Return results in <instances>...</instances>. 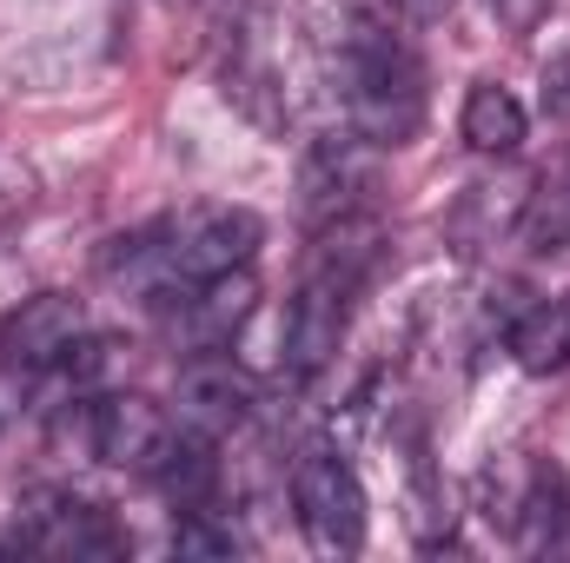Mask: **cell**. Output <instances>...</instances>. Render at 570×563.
<instances>
[{"instance_id":"obj_13","label":"cell","mask_w":570,"mask_h":563,"mask_svg":"<svg viewBox=\"0 0 570 563\" xmlns=\"http://www.w3.org/2000/svg\"><path fill=\"white\" fill-rule=\"evenodd\" d=\"M504 345H511V358H518L531 378H544V372H564V365H570V292L524 305V312L511 318Z\"/></svg>"},{"instance_id":"obj_9","label":"cell","mask_w":570,"mask_h":563,"mask_svg":"<svg viewBox=\"0 0 570 563\" xmlns=\"http://www.w3.org/2000/svg\"><path fill=\"white\" fill-rule=\"evenodd\" d=\"M259 405V385L226 358V352H199L186 372H179V424L206 431V437H226L253 418Z\"/></svg>"},{"instance_id":"obj_16","label":"cell","mask_w":570,"mask_h":563,"mask_svg":"<svg viewBox=\"0 0 570 563\" xmlns=\"http://www.w3.org/2000/svg\"><path fill=\"white\" fill-rule=\"evenodd\" d=\"M524 246L531 253H570V172L558 179H544V192H531V206H524Z\"/></svg>"},{"instance_id":"obj_1","label":"cell","mask_w":570,"mask_h":563,"mask_svg":"<svg viewBox=\"0 0 570 563\" xmlns=\"http://www.w3.org/2000/svg\"><path fill=\"white\" fill-rule=\"evenodd\" d=\"M379 246H385V233H379V219H365V213L318 226V246H312V259H305V273H298V292H292V305H285V332H279L285 365H292L298 378H312V372H325V365L338 358V338H345V325H352V298L372 279Z\"/></svg>"},{"instance_id":"obj_2","label":"cell","mask_w":570,"mask_h":563,"mask_svg":"<svg viewBox=\"0 0 570 563\" xmlns=\"http://www.w3.org/2000/svg\"><path fill=\"white\" fill-rule=\"evenodd\" d=\"M332 93L345 107V127L372 146H405L425 127V60L412 53V40L332 73Z\"/></svg>"},{"instance_id":"obj_17","label":"cell","mask_w":570,"mask_h":563,"mask_svg":"<svg viewBox=\"0 0 570 563\" xmlns=\"http://www.w3.org/2000/svg\"><path fill=\"white\" fill-rule=\"evenodd\" d=\"M239 531H233V517H219V511H206V504H193V511H179V524H173V551L179 557H239Z\"/></svg>"},{"instance_id":"obj_20","label":"cell","mask_w":570,"mask_h":563,"mask_svg":"<svg viewBox=\"0 0 570 563\" xmlns=\"http://www.w3.org/2000/svg\"><path fill=\"white\" fill-rule=\"evenodd\" d=\"M399 20H412V27H438V20H451V7L458 0H385Z\"/></svg>"},{"instance_id":"obj_7","label":"cell","mask_w":570,"mask_h":563,"mask_svg":"<svg viewBox=\"0 0 570 563\" xmlns=\"http://www.w3.org/2000/svg\"><path fill=\"white\" fill-rule=\"evenodd\" d=\"M298 27H305V40H312V60L325 67V80L405 40V33L392 27V7H385V0H305V7H298Z\"/></svg>"},{"instance_id":"obj_3","label":"cell","mask_w":570,"mask_h":563,"mask_svg":"<svg viewBox=\"0 0 570 563\" xmlns=\"http://www.w3.org/2000/svg\"><path fill=\"white\" fill-rule=\"evenodd\" d=\"M292 511L318 557H352L365 544V484L332 444H305L292 457Z\"/></svg>"},{"instance_id":"obj_14","label":"cell","mask_w":570,"mask_h":563,"mask_svg":"<svg viewBox=\"0 0 570 563\" xmlns=\"http://www.w3.org/2000/svg\"><path fill=\"white\" fill-rule=\"evenodd\" d=\"M524 100L511 93V87H498V80H478L471 93H464V113H458V134L471 152H518L524 146Z\"/></svg>"},{"instance_id":"obj_11","label":"cell","mask_w":570,"mask_h":563,"mask_svg":"<svg viewBox=\"0 0 570 563\" xmlns=\"http://www.w3.org/2000/svg\"><path fill=\"white\" fill-rule=\"evenodd\" d=\"M524 206H531V179L504 172V179H478L458 213H451V246L471 259V253H491L498 239H511L524 226Z\"/></svg>"},{"instance_id":"obj_6","label":"cell","mask_w":570,"mask_h":563,"mask_svg":"<svg viewBox=\"0 0 570 563\" xmlns=\"http://www.w3.org/2000/svg\"><path fill=\"white\" fill-rule=\"evenodd\" d=\"M173 437H179L173 412L153 405L146 392H107V398L87 405V444H94V457L114 464V471L153 477L159 457L173 451Z\"/></svg>"},{"instance_id":"obj_15","label":"cell","mask_w":570,"mask_h":563,"mask_svg":"<svg viewBox=\"0 0 570 563\" xmlns=\"http://www.w3.org/2000/svg\"><path fill=\"white\" fill-rule=\"evenodd\" d=\"M153 484H159V491H166L179 511L206 504V497H213V484H219V457H213V437H206V431H193V424H179V437H173V451L159 457Z\"/></svg>"},{"instance_id":"obj_21","label":"cell","mask_w":570,"mask_h":563,"mask_svg":"<svg viewBox=\"0 0 570 563\" xmlns=\"http://www.w3.org/2000/svg\"><path fill=\"white\" fill-rule=\"evenodd\" d=\"M544 7H551V0H491V13H498L504 27H518V33H524V27H538V20H544Z\"/></svg>"},{"instance_id":"obj_4","label":"cell","mask_w":570,"mask_h":563,"mask_svg":"<svg viewBox=\"0 0 570 563\" xmlns=\"http://www.w3.org/2000/svg\"><path fill=\"white\" fill-rule=\"evenodd\" d=\"M379 152L365 134H325L298 152V219L305 226H332V219H352L372 206L379 192Z\"/></svg>"},{"instance_id":"obj_5","label":"cell","mask_w":570,"mask_h":563,"mask_svg":"<svg viewBox=\"0 0 570 563\" xmlns=\"http://www.w3.org/2000/svg\"><path fill=\"white\" fill-rule=\"evenodd\" d=\"M159 239H166V266L193 285V279H219L233 266H253L266 226H259L253 206H186Z\"/></svg>"},{"instance_id":"obj_18","label":"cell","mask_w":570,"mask_h":563,"mask_svg":"<svg viewBox=\"0 0 570 563\" xmlns=\"http://www.w3.org/2000/svg\"><path fill=\"white\" fill-rule=\"evenodd\" d=\"M544 107H551L558 120H570V47L544 67Z\"/></svg>"},{"instance_id":"obj_10","label":"cell","mask_w":570,"mask_h":563,"mask_svg":"<svg viewBox=\"0 0 570 563\" xmlns=\"http://www.w3.org/2000/svg\"><path fill=\"white\" fill-rule=\"evenodd\" d=\"M259 312V279L253 266H233L219 279H193L179 285V325H186V345L193 352H226L233 332Z\"/></svg>"},{"instance_id":"obj_19","label":"cell","mask_w":570,"mask_h":563,"mask_svg":"<svg viewBox=\"0 0 570 563\" xmlns=\"http://www.w3.org/2000/svg\"><path fill=\"white\" fill-rule=\"evenodd\" d=\"M27 398H33L27 365H7V358H0V418H7V412H27Z\"/></svg>"},{"instance_id":"obj_12","label":"cell","mask_w":570,"mask_h":563,"mask_svg":"<svg viewBox=\"0 0 570 563\" xmlns=\"http://www.w3.org/2000/svg\"><path fill=\"white\" fill-rule=\"evenodd\" d=\"M27 544L47 551V557H114L120 551L114 524L80 497H40L27 511Z\"/></svg>"},{"instance_id":"obj_8","label":"cell","mask_w":570,"mask_h":563,"mask_svg":"<svg viewBox=\"0 0 570 563\" xmlns=\"http://www.w3.org/2000/svg\"><path fill=\"white\" fill-rule=\"evenodd\" d=\"M80 338H87V312H80L73 292H33V298H20L0 318V358L7 365H27V372L60 365Z\"/></svg>"}]
</instances>
